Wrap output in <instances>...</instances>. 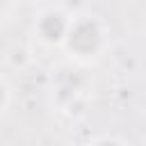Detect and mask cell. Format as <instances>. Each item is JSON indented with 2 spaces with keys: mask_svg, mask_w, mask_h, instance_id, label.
Returning a JSON list of instances; mask_svg holds the SVG:
<instances>
[{
  "mask_svg": "<svg viewBox=\"0 0 146 146\" xmlns=\"http://www.w3.org/2000/svg\"><path fill=\"white\" fill-rule=\"evenodd\" d=\"M7 100H9V89L5 82H0V112L7 107Z\"/></svg>",
  "mask_w": 146,
  "mask_h": 146,
  "instance_id": "obj_3",
  "label": "cell"
},
{
  "mask_svg": "<svg viewBox=\"0 0 146 146\" xmlns=\"http://www.w3.org/2000/svg\"><path fill=\"white\" fill-rule=\"evenodd\" d=\"M68 25L71 23L66 21V16L62 11H46L39 18L36 30H39V36L46 43H59V41H64L66 32H68Z\"/></svg>",
  "mask_w": 146,
  "mask_h": 146,
  "instance_id": "obj_2",
  "label": "cell"
},
{
  "mask_svg": "<svg viewBox=\"0 0 146 146\" xmlns=\"http://www.w3.org/2000/svg\"><path fill=\"white\" fill-rule=\"evenodd\" d=\"M66 48L78 57H94L103 46V32L100 25L91 18H80L68 25V32L64 36Z\"/></svg>",
  "mask_w": 146,
  "mask_h": 146,
  "instance_id": "obj_1",
  "label": "cell"
}]
</instances>
